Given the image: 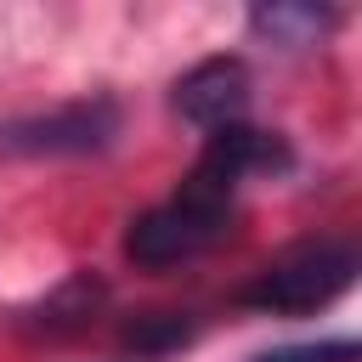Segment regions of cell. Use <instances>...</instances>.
Returning a JSON list of instances; mask_svg holds the SVG:
<instances>
[{"instance_id":"cell-1","label":"cell","mask_w":362,"mask_h":362,"mask_svg":"<svg viewBox=\"0 0 362 362\" xmlns=\"http://www.w3.org/2000/svg\"><path fill=\"white\" fill-rule=\"evenodd\" d=\"M288 164H294V153L272 130H255V124L209 130L198 164L187 170V181L164 204L141 209L124 226V260H136L141 272H170V266L198 260L204 249H215L226 238L238 187L249 175H283Z\"/></svg>"},{"instance_id":"cell-2","label":"cell","mask_w":362,"mask_h":362,"mask_svg":"<svg viewBox=\"0 0 362 362\" xmlns=\"http://www.w3.org/2000/svg\"><path fill=\"white\" fill-rule=\"evenodd\" d=\"M356 277H362V249L356 243H345V238H305V243L272 255L238 288V305L266 311V317H311V311L334 305Z\"/></svg>"},{"instance_id":"cell-3","label":"cell","mask_w":362,"mask_h":362,"mask_svg":"<svg viewBox=\"0 0 362 362\" xmlns=\"http://www.w3.org/2000/svg\"><path fill=\"white\" fill-rule=\"evenodd\" d=\"M124 130V113L113 96H74L45 113H23L0 124V153L17 158H90L107 153Z\"/></svg>"},{"instance_id":"cell-4","label":"cell","mask_w":362,"mask_h":362,"mask_svg":"<svg viewBox=\"0 0 362 362\" xmlns=\"http://www.w3.org/2000/svg\"><path fill=\"white\" fill-rule=\"evenodd\" d=\"M249 96H255V74L243 57H204L192 62L181 79H175V113L187 124H198L204 136L209 130H226V124H243L249 113Z\"/></svg>"},{"instance_id":"cell-5","label":"cell","mask_w":362,"mask_h":362,"mask_svg":"<svg viewBox=\"0 0 362 362\" xmlns=\"http://www.w3.org/2000/svg\"><path fill=\"white\" fill-rule=\"evenodd\" d=\"M334 28H339V11H334V6L277 0V6H255V11H249V34H255V40H266V45H277V51L322 45Z\"/></svg>"},{"instance_id":"cell-6","label":"cell","mask_w":362,"mask_h":362,"mask_svg":"<svg viewBox=\"0 0 362 362\" xmlns=\"http://www.w3.org/2000/svg\"><path fill=\"white\" fill-rule=\"evenodd\" d=\"M192 339V322H181L175 311H147V317H136L130 328H124V351H136L141 362L147 356H170L175 345H187Z\"/></svg>"},{"instance_id":"cell-7","label":"cell","mask_w":362,"mask_h":362,"mask_svg":"<svg viewBox=\"0 0 362 362\" xmlns=\"http://www.w3.org/2000/svg\"><path fill=\"white\" fill-rule=\"evenodd\" d=\"M249 362H362V339L339 334V339H294V345H272Z\"/></svg>"}]
</instances>
